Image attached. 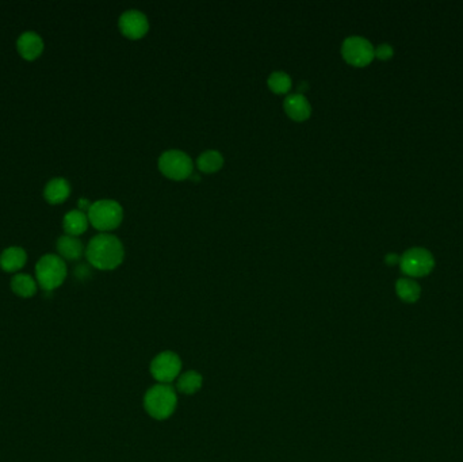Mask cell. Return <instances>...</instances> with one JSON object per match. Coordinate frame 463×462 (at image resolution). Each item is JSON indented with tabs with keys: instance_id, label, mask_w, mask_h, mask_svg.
Masks as SVG:
<instances>
[{
	"instance_id": "1",
	"label": "cell",
	"mask_w": 463,
	"mask_h": 462,
	"mask_svg": "<svg viewBox=\"0 0 463 462\" xmlns=\"http://www.w3.org/2000/svg\"><path fill=\"white\" fill-rule=\"evenodd\" d=\"M86 256L90 264L98 270H114L122 263L125 249L117 236L101 233L90 240Z\"/></svg>"
},
{
	"instance_id": "2",
	"label": "cell",
	"mask_w": 463,
	"mask_h": 462,
	"mask_svg": "<svg viewBox=\"0 0 463 462\" xmlns=\"http://www.w3.org/2000/svg\"><path fill=\"white\" fill-rule=\"evenodd\" d=\"M178 407V393L171 385L156 384L144 396V408L146 414L156 421L171 418Z\"/></svg>"
},
{
	"instance_id": "3",
	"label": "cell",
	"mask_w": 463,
	"mask_h": 462,
	"mask_svg": "<svg viewBox=\"0 0 463 462\" xmlns=\"http://www.w3.org/2000/svg\"><path fill=\"white\" fill-rule=\"evenodd\" d=\"M37 282L45 290L52 291L64 284L67 278V266L63 258L48 253L43 255L36 266Z\"/></svg>"
},
{
	"instance_id": "4",
	"label": "cell",
	"mask_w": 463,
	"mask_h": 462,
	"mask_svg": "<svg viewBox=\"0 0 463 462\" xmlns=\"http://www.w3.org/2000/svg\"><path fill=\"white\" fill-rule=\"evenodd\" d=\"M87 215L94 228L108 232L119 227L124 220V209L114 200H101L91 205Z\"/></svg>"
},
{
	"instance_id": "5",
	"label": "cell",
	"mask_w": 463,
	"mask_h": 462,
	"mask_svg": "<svg viewBox=\"0 0 463 462\" xmlns=\"http://www.w3.org/2000/svg\"><path fill=\"white\" fill-rule=\"evenodd\" d=\"M159 169L168 178L183 180L193 175L194 164L186 152L180 149H168L160 155Z\"/></svg>"
},
{
	"instance_id": "6",
	"label": "cell",
	"mask_w": 463,
	"mask_h": 462,
	"mask_svg": "<svg viewBox=\"0 0 463 462\" xmlns=\"http://www.w3.org/2000/svg\"><path fill=\"white\" fill-rule=\"evenodd\" d=\"M149 370L157 384L170 385L181 374V359L174 352H161L152 359Z\"/></svg>"
},
{
	"instance_id": "7",
	"label": "cell",
	"mask_w": 463,
	"mask_h": 462,
	"mask_svg": "<svg viewBox=\"0 0 463 462\" xmlns=\"http://www.w3.org/2000/svg\"><path fill=\"white\" fill-rule=\"evenodd\" d=\"M435 266L433 255L423 247L406 249L400 258L401 271L409 277L428 276Z\"/></svg>"
},
{
	"instance_id": "8",
	"label": "cell",
	"mask_w": 463,
	"mask_h": 462,
	"mask_svg": "<svg viewBox=\"0 0 463 462\" xmlns=\"http://www.w3.org/2000/svg\"><path fill=\"white\" fill-rule=\"evenodd\" d=\"M342 55L348 64L355 67H364L375 57L373 44L360 36L347 37L342 45Z\"/></svg>"
},
{
	"instance_id": "9",
	"label": "cell",
	"mask_w": 463,
	"mask_h": 462,
	"mask_svg": "<svg viewBox=\"0 0 463 462\" xmlns=\"http://www.w3.org/2000/svg\"><path fill=\"white\" fill-rule=\"evenodd\" d=\"M119 29L124 36L132 39H137L145 36L149 30L148 17L140 10H128L121 14L118 21Z\"/></svg>"
},
{
	"instance_id": "10",
	"label": "cell",
	"mask_w": 463,
	"mask_h": 462,
	"mask_svg": "<svg viewBox=\"0 0 463 462\" xmlns=\"http://www.w3.org/2000/svg\"><path fill=\"white\" fill-rule=\"evenodd\" d=\"M286 114L294 121H305L312 114V105L305 95L295 93L287 95L284 101Z\"/></svg>"
},
{
	"instance_id": "11",
	"label": "cell",
	"mask_w": 463,
	"mask_h": 462,
	"mask_svg": "<svg viewBox=\"0 0 463 462\" xmlns=\"http://www.w3.org/2000/svg\"><path fill=\"white\" fill-rule=\"evenodd\" d=\"M18 52L25 60H36L43 50V41L35 32H26L18 38Z\"/></svg>"
},
{
	"instance_id": "12",
	"label": "cell",
	"mask_w": 463,
	"mask_h": 462,
	"mask_svg": "<svg viewBox=\"0 0 463 462\" xmlns=\"http://www.w3.org/2000/svg\"><path fill=\"white\" fill-rule=\"evenodd\" d=\"M71 194V184L67 179L55 178L48 182L43 190V197L50 205L63 204Z\"/></svg>"
},
{
	"instance_id": "13",
	"label": "cell",
	"mask_w": 463,
	"mask_h": 462,
	"mask_svg": "<svg viewBox=\"0 0 463 462\" xmlns=\"http://www.w3.org/2000/svg\"><path fill=\"white\" fill-rule=\"evenodd\" d=\"M28 260V255L25 249L21 247H10L6 249L0 255V267L7 273L19 271Z\"/></svg>"
},
{
	"instance_id": "14",
	"label": "cell",
	"mask_w": 463,
	"mask_h": 462,
	"mask_svg": "<svg viewBox=\"0 0 463 462\" xmlns=\"http://www.w3.org/2000/svg\"><path fill=\"white\" fill-rule=\"evenodd\" d=\"M57 251L60 253V258L63 259L79 260L84 253V247H83V243L76 236L66 235V236L59 238Z\"/></svg>"
},
{
	"instance_id": "15",
	"label": "cell",
	"mask_w": 463,
	"mask_h": 462,
	"mask_svg": "<svg viewBox=\"0 0 463 462\" xmlns=\"http://www.w3.org/2000/svg\"><path fill=\"white\" fill-rule=\"evenodd\" d=\"M175 383H177V391L179 393L191 396L201 391L204 385V377L195 370H188V372L181 373Z\"/></svg>"
},
{
	"instance_id": "16",
	"label": "cell",
	"mask_w": 463,
	"mask_h": 462,
	"mask_svg": "<svg viewBox=\"0 0 463 462\" xmlns=\"http://www.w3.org/2000/svg\"><path fill=\"white\" fill-rule=\"evenodd\" d=\"M63 225L67 235L79 236L87 231L88 215L81 211H71L70 213L66 214Z\"/></svg>"
},
{
	"instance_id": "17",
	"label": "cell",
	"mask_w": 463,
	"mask_h": 462,
	"mask_svg": "<svg viewBox=\"0 0 463 462\" xmlns=\"http://www.w3.org/2000/svg\"><path fill=\"white\" fill-rule=\"evenodd\" d=\"M224 164V156L215 149H208L202 152L197 159V166L199 171L205 174H212L218 171Z\"/></svg>"
},
{
	"instance_id": "18",
	"label": "cell",
	"mask_w": 463,
	"mask_h": 462,
	"mask_svg": "<svg viewBox=\"0 0 463 462\" xmlns=\"http://www.w3.org/2000/svg\"><path fill=\"white\" fill-rule=\"evenodd\" d=\"M397 296L405 302H416L420 298L422 287L416 281L411 278H400L395 282Z\"/></svg>"
},
{
	"instance_id": "19",
	"label": "cell",
	"mask_w": 463,
	"mask_h": 462,
	"mask_svg": "<svg viewBox=\"0 0 463 462\" xmlns=\"http://www.w3.org/2000/svg\"><path fill=\"white\" fill-rule=\"evenodd\" d=\"M12 291L22 298H30L37 293V282L29 274H17L11 280Z\"/></svg>"
},
{
	"instance_id": "20",
	"label": "cell",
	"mask_w": 463,
	"mask_h": 462,
	"mask_svg": "<svg viewBox=\"0 0 463 462\" xmlns=\"http://www.w3.org/2000/svg\"><path fill=\"white\" fill-rule=\"evenodd\" d=\"M267 83L271 91H274L275 94H285L291 88L293 80L288 73L284 71H275L268 76Z\"/></svg>"
},
{
	"instance_id": "21",
	"label": "cell",
	"mask_w": 463,
	"mask_h": 462,
	"mask_svg": "<svg viewBox=\"0 0 463 462\" xmlns=\"http://www.w3.org/2000/svg\"><path fill=\"white\" fill-rule=\"evenodd\" d=\"M374 55L380 60H389V59H392L394 50H393L392 45H389V44H381V45H378L374 49Z\"/></svg>"
},
{
	"instance_id": "22",
	"label": "cell",
	"mask_w": 463,
	"mask_h": 462,
	"mask_svg": "<svg viewBox=\"0 0 463 462\" xmlns=\"http://www.w3.org/2000/svg\"><path fill=\"white\" fill-rule=\"evenodd\" d=\"M400 258H401V256H398L397 253H388V255L385 256V262H386L388 264L393 266V264H395V263H400Z\"/></svg>"
},
{
	"instance_id": "23",
	"label": "cell",
	"mask_w": 463,
	"mask_h": 462,
	"mask_svg": "<svg viewBox=\"0 0 463 462\" xmlns=\"http://www.w3.org/2000/svg\"><path fill=\"white\" fill-rule=\"evenodd\" d=\"M76 276H77L79 278H84L86 276H90V270H88L86 266H79V267L76 269Z\"/></svg>"
},
{
	"instance_id": "24",
	"label": "cell",
	"mask_w": 463,
	"mask_h": 462,
	"mask_svg": "<svg viewBox=\"0 0 463 462\" xmlns=\"http://www.w3.org/2000/svg\"><path fill=\"white\" fill-rule=\"evenodd\" d=\"M91 205H92V204H90L88 200H84V198L79 200V208L81 209V212H83V211H90Z\"/></svg>"
}]
</instances>
